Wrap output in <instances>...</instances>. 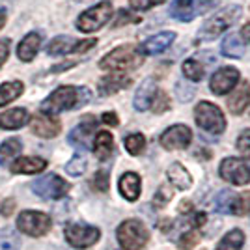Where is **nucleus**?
Returning a JSON list of instances; mask_svg holds the SVG:
<instances>
[{
  "label": "nucleus",
  "mask_w": 250,
  "mask_h": 250,
  "mask_svg": "<svg viewBox=\"0 0 250 250\" xmlns=\"http://www.w3.org/2000/svg\"><path fill=\"white\" fill-rule=\"evenodd\" d=\"M92 99V92L86 86H60L42 103L43 114H60L65 110H73L84 106Z\"/></svg>",
  "instance_id": "obj_1"
},
{
  "label": "nucleus",
  "mask_w": 250,
  "mask_h": 250,
  "mask_svg": "<svg viewBox=\"0 0 250 250\" xmlns=\"http://www.w3.org/2000/svg\"><path fill=\"white\" fill-rule=\"evenodd\" d=\"M144 63V54L140 52L138 47L135 45H122L108 54H104L99 60V67L103 71H110V73H127L138 69Z\"/></svg>",
  "instance_id": "obj_2"
},
{
  "label": "nucleus",
  "mask_w": 250,
  "mask_h": 250,
  "mask_svg": "<svg viewBox=\"0 0 250 250\" xmlns=\"http://www.w3.org/2000/svg\"><path fill=\"white\" fill-rule=\"evenodd\" d=\"M241 15H243V8L239 4L222 8L202 24V28L198 30V40L200 42H211V40L219 38L220 34H224L229 26H233L235 22L239 21Z\"/></svg>",
  "instance_id": "obj_3"
},
{
  "label": "nucleus",
  "mask_w": 250,
  "mask_h": 250,
  "mask_svg": "<svg viewBox=\"0 0 250 250\" xmlns=\"http://www.w3.org/2000/svg\"><path fill=\"white\" fill-rule=\"evenodd\" d=\"M118 243L124 250H142L149 241V231L144 222L136 219L124 220L116 231Z\"/></svg>",
  "instance_id": "obj_4"
},
{
  "label": "nucleus",
  "mask_w": 250,
  "mask_h": 250,
  "mask_svg": "<svg viewBox=\"0 0 250 250\" xmlns=\"http://www.w3.org/2000/svg\"><path fill=\"white\" fill-rule=\"evenodd\" d=\"M194 120H196V125L200 129L208 131L211 135H220L226 129L224 112L217 104L209 103V101H200L194 106Z\"/></svg>",
  "instance_id": "obj_5"
},
{
  "label": "nucleus",
  "mask_w": 250,
  "mask_h": 250,
  "mask_svg": "<svg viewBox=\"0 0 250 250\" xmlns=\"http://www.w3.org/2000/svg\"><path fill=\"white\" fill-rule=\"evenodd\" d=\"M112 17V4L110 2H101L95 4L92 8H88L83 11L77 19V30H81L83 34H92L97 32L99 28H103L106 22Z\"/></svg>",
  "instance_id": "obj_6"
},
{
  "label": "nucleus",
  "mask_w": 250,
  "mask_h": 250,
  "mask_svg": "<svg viewBox=\"0 0 250 250\" xmlns=\"http://www.w3.org/2000/svg\"><path fill=\"white\" fill-rule=\"evenodd\" d=\"M219 174L224 181H228L231 185H249L250 183V165L245 159L239 157H226L222 159L219 167Z\"/></svg>",
  "instance_id": "obj_7"
},
{
  "label": "nucleus",
  "mask_w": 250,
  "mask_h": 250,
  "mask_svg": "<svg viewBox=\"0 0 250 250\" xmlns=\"http://www.w3.org/2000/svg\"><path fill=\"white\" fill-rule=\"evenodd\" d=\"M101 237V231L95 226L84 224V222H73L65 226V241L73 247V249H90Z\"/></svg>",
  "instance_id": "obj_8"
},
{
  "label": "nucleus",
  "mask_w": 250,
  "mask_h": 250,
  "mask_svg": "<svg viewBox=\"0 0 250 250\" xmlns=\"http://www.w3.org/2000/svg\"><path fill=\"white\" fill-rule=\"evenodd\" d=\"M52 226V220L49 215L42 211H22L17 219V229L21 233L32 235V237H42Z\"/></svg>",
  "instance_id": "obj_9"
},
{
  "label": "nucleus",
  "mask_w": 250,
  "mask_h": 250,
  "mask_svg": "<svg viewBox=\"0 0 250 250\" xmlns=\"http://www.w3.org/2000/svg\"><path fill=\"white\" fill-rule=\"evenodd\" d=\"M32 190L45 200H60L62 196L67 194L69 190V183L62 179L56 174H47V176L40 177L32 183Z\"/></svg>",
  "instance_id": "obj_10"
},
{
  "label": "nucleus",
  "mask_w": 250,
  "mask_h": 250,
  "mask_svg": "<svg viewBox=\"0 0 250 250\" xmlns=\"http://www.w3.org/2000/svg\"><path fill=\"white\" fill-rule=\"evenodd\" d=\"M241 81L239 69L231 67V65H224L217 69L215 73L211 75V81H209V90L215 95H226L229 94Z\"/></svg>",
  "instance_id": "obj_11"
},
{
  "label": "nucleus",
  "mask_w": 250,
  "mask_h": 250,
  "mask_svg": "<svg viewBox=\"0 0 250 250\" xmlns=\"http://www.w3.org/2000/svg\"><path fill=\"white\" fill-rule=\"evenodd\" d=\"M190 140H192V131L183 124H176L172 125V127H168L167 131L161 135V138H159L161 146L168 149V151L187 149L190 146Z\"/></svg>",
  "instance_id": "obj_12"
},
{
  "label": "nucleus",
  "mask_w": 250,
  "mask_h": 250,
  "mask_svg": "<svg viewBox=\"0 0 250 250\" xmlns=\"http://www.w3.org/2000/svg\"><path fill=\"white\" fill-rule=\"evenodd\" d=\"M30 129L34 135L42 136V138H54L60 133L62 125L60 120H56L54 116L49 114H36L30 118Z\"/></svg>",
  "instance_id": "obj_13"
},
{
  "label": "nucleus",
  "mask_w": 250,
  "mask_h": 250,
  "mask_svg": "<svg viewBox=\"0 0 250 250\" xmlns=\"http://www.w3.org/2000/svg\"><path fill=\"white\" fill-rule=\"evenodd\" d=\"M95 127H97V120L94 116H84L81 120V124L75 127L69 133V144H73L77 147H88L90 144V136L94 135Z\"/></svg>",
  "instance_id": "obj_14"
},
{
  "label": "nucleus",
  "mask_w": 250,
  "mask_h": 250,
  "mask_svg": "<svg viewBox=\"0 0 250 250\" xmlns=\"http://www.w3.org/2000/svg\"><path fill=\"white\" fill-rule=\"evenodd\" d=\"M176 40V34L174 32H159L155 36H151V38H147L146 42L142 43L138 49L140 52L144 54V56H151V54H161V52H165L174 43Z\"/></svg>",
  "instance_id": "obj_15"
},
{
  "label": "nucleus",
  "mask_w": 250,
  "mask_h": 250,
  "mask_svg": "<svg viewBox=\"0 0 250 250\" xmlns=\"http://www.w3.org/2000/svg\"><path fill=\"white\" fill-rule=\"evenodd\" d=\"M131 79L127 77V75H122V73H110L103 77L99 84H97V90H99V95H114L116 92H120V90H125V88H129L131 86Z\"/></svg>",
  "instance_id": "obj_16"
},
{
  "label": "nucleus",
  "mask_w": 250,
  "mask_h": 250,
  "mask_svg": "<svg viewBox=\"0 0 250 250\" xmlns=\"http://www.w3.org/2000/svg\"><path fill=\"white\" fill-rule=\"evenodd\" d=\"M42 42H43V38L40 32H30V34H26L21 40V43L17 45V56H19V60H22V62L34 60L38 51H40V47H42Z\"/></svg>",
  "instance_id": "obj_17"
},
{
  "label": "nucleus",
  "mask_w": 250,
  "mask_h": 250,
  "mask_svg": "<svg viewBox=\"0 0 250 250\" xmlns=\"http://www.w3.org/2000/svg\"><path fill=\"white\" fill-rule=\"evenodd\" d=\"M118 187H120V194H122L127 202H136L138 196H140V190H142L140 176L135 174V172H125L124 176L120 177Z\"/></svg>",
  "instance_id": "obj_18"
},
{
  "label": "nucleus",
  "mask_w": 250,
  "mask_h": 250,
  "mask_svg": "<svg viewBox=\"0 0 250 250\" xmlns=\"http://www.w3.org/2000/svg\"><path fill=\"white\" fill-rule=\"evenodd\" d=\"M250 101V86L249 84H241V86H235L231 90V94L228 97V108L231 114L239 116L245 112V108L249 106Z\"/></svg>",
  "instance_id": "obj_19"
},
{
  "label": "nucleus",
  "mask_w": 250,
  "mask_h": 250,
  "mask_svg": "<svg viewBox=\"0 0 250 250\" xmlns=\"http://www.w3.org/2000/svg\"><path fill=\"white\" fill-rule=\"evenodd\" d=\"M167 176L170 185L179 188V190H188L192 187V176L188 174V170L181 163H172L167 170Z\"/></svg>",
  "instance_id": "obj_20"
},
{
  "label": "nucleus",
  "mask_w": 250,
  "mask_h": 250,
  "mask_svg": "<svg viewBox=\"0 0 250 250\" xmlns=\"http://www.w3.org/2000/svg\"><path fill=\"white\" fill-rule=\"evenodd\" d=\"M47 168V161L42 157H19L11 165L13 174H40Z\"/></svg>",
  "instance_id": "obj_21"
},
{
  "label": "nucleus",
  "mask_w": 250,
  "mask_h": 250,
  "mask_svg": "<svg viewBox=\"0 0 250 250\" xmlns=\"http://www.w3.org/2000/svg\"><path fill=\"white\" fill-rule=\"evenodd\" d=\"M196 13H198V6L194 0H174L170 4V17H174L176 21H192Z\"/></svg>",
  "instance_id": "obj_22"
},
{
  "label": "nucleus",
  "mask_w": 250,
  "mask_h": 250,
  "mask_svg": "<svg viewBox=\"0 0 250 250\" xmlns=\"http://www.w3.org/2000/svg\"><path fill=\"white\" fill-rule=\"evenodd\" d=\"M157 92V83L153 79H146L144 83L140 84V88L136 90L135 99H133V104L138 112H144L149 108V103H151V97Z\"/></svg>",
  "instance_id": "obj_23"
},
{
  "label": "nucleus",
  "mask_w": 250,
  "mask_h": 250,
  "mask_svg": "<svg viewBox=\"0 0 250 250\" xmlns=\"http://www.w3.org/2000/svg\"><path fill=\"white\" fill-rule=\"evenodd\" d=\"M30 116L26 112V108H11V110H6L4 114H0V127L2 129H21L22 125L28 124Z\"/></svg>",
  "instance_id": "obj_24"
},
{
  "label": "nucleus",
  "mask_w": 250,
  "mask_h": 250,
  "mask_svg": "<svg viewBox=\"0 0 250 250\" xmlns=\"http://www.w3.org/2000/svg\"><path fill=\"white\" fill-rule=\"evenodd\" d=\"M114 151V138L108 131H99L94 138V153L99 161H106Z\"/></svg>",
  "instance_id": "obj_25"
},
{
  "label": "nucleus",
  "mask_w": 250,
  "mask_h": 250,
  "mask_svg": "<svg viewBox=\"0 0 250 250\" xmlns=\"http://www.w3.org/2000/svg\"><path fill=\"white\" fill-rule=\"evenodd\" d=\"M245 49H247V43L241 40L239 34H228L222 40V45H220L222 54L228 56V58H243L245 56Z\"/></svg>",
  "instance_id": "obj_26"
},
{
  "label": "nucleus",
  "mask_w": 250,
  "mask_h": 250,
  "mask_svg": "<svg viewBox=\"0 0 250 250\" xmlns=\"http://www.w3.org/2000/svg\"><path fill=\"white\" fill-rule=\"evenodd\" d=\"M75 45H77V40H73V38H69V36H56V38L49 43L47 52H49L51 56H62V54L73 52Z\"/></svg>",
  "instance_id": "obj_27"
},
{
  "label": "nucleus",
  "mask_w": 250,
  "mask_h": 250,
  "mask_svg": "<svg viewBox=\"0 0 250 250\" xmlns=\"http://www.w3.org/2000/svg\"><path fill=\"white\" fill-rule=\"evenodd\" d=\"M21 149H22V144L19 138H8L6 142H2L0 144V165L2 167L10 165L11 161L21 153Z\"/></svg>",
  "instance_id": "obj_28"
},
{
  "label": "nucleus",
  "mask_w": 250,
  "mask_h": 250,
  "mask_svg": "<svg viewBox=\"0 0 250 250\" xmlns=\"http://www.w3.org/2000/svg\"><path fill=\"white\" fill-rule=\"evenodd\" d=\"M243 245H245V233L239 228H233L219 241L215 250H241Z\"/></svg>",
  "instance_id": "obj_29"
},
{
  "label": "nucleus",
  "mask_w": 250,
  "mask_h": 250,
  "mask_svg": "<svg viewBox=\"0 0 250 250\" xmlns=\"http://www.w3.org/2000/svg\"><path fill=\"white\" fill-rule=\"evenodd\" d=\"M181 69H183L185 79H188L190 83H200L206 75V65L196 58H187L181 65Z\"/></svg>",
  "instance_id": "obj_30"
},
{
  "label": "nucleus",
  "mask_w": 250,
  "mask_h": 250,
  "mask_svg": "<svg viewBox=\"0 0 250 250\" xmlns=\"http://www.w3.org/2000/svg\"><path fill=\"white\" fill-rule=\"evenodd\" d=\"M24 86L21 81H10V83H4L0 86V106L11 103L13 99H17L22 94Z\"/></svg>",
  "instance_id": "obj_31"
},
{
  "label": "nucleus",
  "mask_w": 250,
  "mask_h": 250,
  "mask_svg": "<svg viewBox=\"0 0 250 250\" xmlns=\"http://www.w3.org/2000/svg\"><path fill=\"white\" fill-rule=\"evenodd\" d=\"M124 146L129 155H133V157L140 155V153L146 149V136L142 135V133H133V135L125 136Z\"/></svg>",
  "instance_id": "obj_32"
},
{
  "label": "nucleus",
  "mask_w": 250,
  "mask_h": 250,
  "mask_svg": "<svg viewBox=\"0 0 250 250\" xmlns=\"http://www.w3.org/2000/svg\"><path fill=\"white\" fill-rule=\"evenodd\" d=\"M19 247H21V239L15 229H0V250H19Z\"/></svg>",
  "instance_id": "obj_33"
},
{
  "label": "nucleus",
  "mask_w": 250,
  "mask_h": 250,
  "mask_svg": "<svg viewBox=\"0 0 250 250\" xmlns=\"http://www.w3.org/2000/svg\"><path fill=\"white\" fill-rule=\"evenodd\" d=\"M170 95L165 92V90H161V88H157V92L153 94L151 97V103H149V108L155 112V114H165L168 108H170Z\"/></svg>",
  "instance_id": "obj_34"
},
{
  "label": "nucleus",
  "mask_w": 250,
  "mask_h": 250,
  "mask_svg": "<svg viewBox=\"0 0 250 250\" xmlns=\"http://www.w3.org/2000/svg\"><path fill=\"white\" fill-rule=\"evenodd\" d=\"M233 200H235V194H233L231 190H222V192H219V196L215 200V211H219L222 215L231 213Z\"/></svg>",
  "instance_id": "obj_35"
},
{
  "label": "nucleus",
  "mask_w": 250,
  "mask_h": 250,
  "mask_svg": "<svg viewBox=\"0 0 250 250\" xmlns=\"http://www.w3.org/2000/svg\"><path fill=\"white\" fill-rule=\"evenodd\" d=\"M198 243H200L198 229H188V231H183L181 237L177 239V247H179V250H192Z\"/></svg>",
  "instance_id": "obj_36"
},
{
  "label": "nucleus",
  "mask_w": 250,
  "mask_h": 250,
  "mask_svg": "<svg viewBox=\"0 0 250 250\" xmlns=\"http://www.w3.org/2000/svg\"><path fill=\"white\" fill-rule=\"evenodd\" d=\"M250 213V192H243V194H235L233 200V208H231V215H249Z\"/></svg>",
  "instance_id": "obj_37"
},
{
  "label": "nucleus",
  "mask_w": 250,
  "mask_h": 250,
  "mask_svg": "<svg viewBox=\"0 0 250 250\" xmlns=\"http://www.w3.org/2000/svg\"><path fill=\"white\" fill-rule=\"evenodd\" d=\"M88 167V163H86V157L84 155H75L67 165H65V172L69 174V176L73 177H79L84 174V170Z\"/></svg>",
  "instance_id": "obj_38"
},
{
  "label": "nucleus",
  "mask_w": 250,
  "mask_h": 250,
  "mask_svg": "<svg viewBox=\"0 0 250 250\" xmlns=\"http://www.w3.org/2000/svg\"><path fill=\"white\" fill-rule=\"evenodd\" d=\"M174 196V190L170 185H161L157 188V192L153 194V208H165L167 204H170V200Z\"/></svg>",
  "instance_id": "obj_39"
},
{
  "label": "nucleus",
  "mask_w": 250,
  "mask_h": 250,
  "mask_svg": "<svg viewBox=\"0 0 250 250\" xmlns=\"http://www.w3.org/2000/svg\"><path fill=\"white\" fill-rule=\"evenodd\" d=\"M235 146H237V151L245 159H250V129L241 131V135L237 136V144Z\"/></svg>",
  "instance_id": "obj_40"
},
{
  "label": "nucleus",
  "mask_w": 250,
  "mask_h": 250,
  "mask_svg": "<svg viewBox=\"0 0 250 250\" xmlns=\"http://www.w3.org/2000/svg\"><path fill=\"white\" fill-rule=\"evenodd\" d=\"M108 183H110L108 172H104V170L95 172L94 179H92V185H94L95 190H99V192H106V190H108Z\"/></svg>",
  "instance_id": "obj_41"
},
{
  "label": "nucleus",
  "mask_w": 250,
  "mask_h": 250,
  "mask_svg": "<svg viewBox=\"0 0 250 250\" xmlns=\"http://www.w3.org/2000/svg\"><path fill=\"white\" fill-rule=\"evenodd\" d=\"M140 21H142V19H140L138 15H135V13H131V11H127V10H122L118 13L116 21L112 22V26L118 28V26H124V24H131V22H140Z\"/></svg>",
  "instance_id": "obj_42"
},
{
  "label": "nucleus",
  "mask_w": 250,
  "mask_h": 250,
  "mask_svg": "<svg viewBox=\"0 0 250 250\" xmlns=\"http://www.w3.org/2000/svg\"><path fill=\"white\" fill-rule=\"evenodd\" d=\"M163 2H167V0H129V6H131V10L135 11H147L151 10L153 6L163 4Z\"/></svg>",
  "instance_id": "obj_43"
},
{
  "label": "nucleus",
  "mask_w": 250,
  "mask_h": 250,
  "mask_svg": "<svg viewBox=\"0 0 250 250\" xmlns=\"http://www.w3.org/2000/svg\"><path fill=\"white\" fill-rule=\"evenodd\" d=\"M95 45H97V40H94V38H90V40H81V42H77L73 52H86V51H90L92 47H95Z\"/></svg>",
  "instance_id": "obj_44"
},
{
  "label": "nucleus",
  "mask_w": 250,
  "mask_h": 250,
  "mask_svg": "<svg viewBox=\"0 0 250 250\" xmlns=\"http://www.w3.org/2000/svg\"><path fill=\"white\" fill-rule=\"evenodd\" d=\"M15 206H17V204H15V200L8 198L2 206H0V215H2V217H10L11 213L15 211Z\"/></svg>",
  "instance_id": "obj_45"
},
{
  "label": "nucleus",
  "mask_w": 250,
  "mask_h": 250,
  "mask_svg": "<svg viewBox=\"0 0 250 250\" xmlns=\"http://www.w3.org/2000/svg\"><path fill=\"white\" fill-rule=\"evenodd\" d=\"M8 54H10V40H0V67L8 60Z\"/></svg>",
  "instance_id": "obj_46"
},
{
  "label": "nucleus",
  "mask_w": 250,
  "mask_h": 250,
  "mask_svg": "<svg viewBox=\"0 0 250 250\" xmlns=\"http://www.w3.org/2000/svg\"><path fill=\"white\" fill-rule=\"evenodd\" d=\"M101 120H103L104 125H110V127H116V125L120 124V120H118L116 112H104V114L101 116Z\"/></svg>",
  "instance_id": "obj_47"
},
{
  "label": "nucleus",
  "mask_w": 250,
  "mask_h": 250,
  "mask_svg": "<svg viewBox=\"0 0 250 250\" xmlns=\"http://www.w3.org/2000/svg\"><path fill=\"white\" fill-rule=\"evenodd\" d=\"M4 24H6V15L0 11V28H4Z\"/></svg>",
  "instance_id": "obj_48"
},
{
  "label": "nucleus",
  "mask_w": 250,
  "mask_h": 250,
  "mask_svg": "<svg viewBox=\"0 0 250 250\" xmlns=\"http://www.w3.org/2000/svg\"><path fill=\"white\" fill-rule=\"evenodd\" d=\"M108 250H116V249H108Z\"/></svg>",
  "instance_id": "obj_49"
},
{
  "label": "nucleus",
  "mask_w": 250,
  "mask_h": 250,
  "mask_svg": "<svg viewBox=\"0 0 250 250\" xmlns=\"http://www.w3.org/2000/svg\"><path fill=\"white\" fill-rule=\"evenodd\" d=\"M249 103H250V101H249Z\"/></svg>",
  "instance_id": "obj_50"
}]
</instances>
